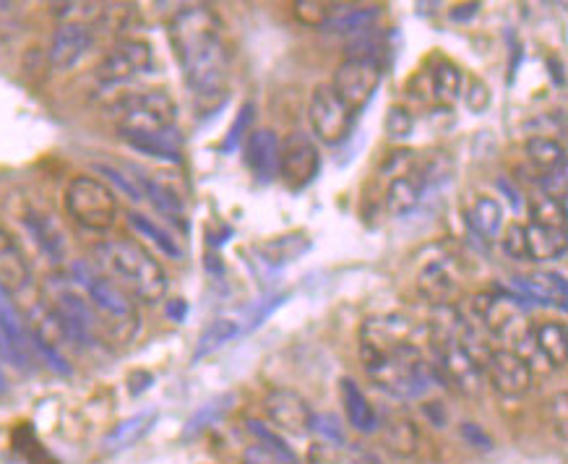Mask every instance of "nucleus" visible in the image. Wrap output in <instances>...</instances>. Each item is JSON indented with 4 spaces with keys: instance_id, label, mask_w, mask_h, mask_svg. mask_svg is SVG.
Instances as JSON below:
<instances>
[{
    "instance_id": "obj_1",
    "label": "nucleus",
    "mask_w": 568,
    "mask_h": 464,
    "mask_svg": "<svg viewBox=\"0 0 568 464\" xmlns=\"http://www.w3.org/2000/svg\"><path fill=\"white\" fill-rule=\"evenodd\" d=\"M169 42L188 90L202 102L223 97L230 84V50L209 9H183L169 24Z\"/></svg>"
},
{
    "instance_id": "obj_2",
    "label": "nucleus",
    "mask_w": 568,
    "mask_h": 464,
    "mask_svg": "<svg viewBox=\"0 0 568 464\" xmlns=\"http://www.w3.org/2000/svg\"><path fill=\"white\" fill-rule=\"evenodd\" d=\"M92 267L115 287H121L131 300L136 298L146 306H154L167 295V275L162 264L134 240L115 238L100 243L94 248Z\"/></svg>"
},
{
    "instance_id": "obj_3",
    "label": "nucleus",
    "mask_w": 568,
    "mask_h": 464,
    "mask_svg": "<svg viewBox=\"0 0 568 464\" xmlns=\"http://www.w3.org/2000/svg\"><path fill=\"white\" fill-rule=\"evenodd\" d=\"M71 285L84 295L94 319H97L100 337L113 342H131L138 331V311L134 300L115 287L107 277H102L92 264H71Z\"/></svg>"
},
{
    "instance_id": "obj_4",
    "label": "nucleus",
    "mask_w": 568,
    "mask_h": 464,
    "mask_svg": "<svg viewBox=\"0 0 568 464\" xmlns=\"http://www.w3.org/2000/svg\"><path fill=\"white\" fill-rule=\"evenodd\" d=\"M365 371L375 381V386L396 396V400H417L423 396L438 375L433 363H427L417 344H407L386 355H373V352H360Z\"/></svg>"
},
{
    "instance_id": "obj_5",
    "label": "nucleus",
    "mask_w": 568,
    "mask_h": 464,
    "mask_svg": "<svg viewBox=\"0 0 568 464\" xmlns=\"http://www.w3.org/2000/svg\"><path fill=\"white\" fill-rule=\"evenodd\" d=\"M469 319L483 323L490 340L504 342V350L519 348L529 340L533 327H529L527 306L516 295H496V292H477L469 298Z\"/></svg>"
},
{
    "instance_id": "obj_6",
    "label": "nucleus",
    "mask_w": 568,
    "mask_h": 464,
    "mask_svg": "<svg viewBox=\"0 0 568 464\" xmlns=\"http://www.w3.org/2000/svg\"><path fill=\"white\" fill-rule=\"evenodd\" d=\"M65 212L86 230L105 233L117 219V198L107 183L76 175L65 188Z\"/></svg>"
},
{
    "instance_id": "obj_7",
    "label": "nucleus",
    "mask_w": 568,
    "mask_h": 464,
    "mask_svg": "<svg viewBox=\"0 0 568 464\" xmlns=\"http://www.w3.org/2000/svg\"><path fill=\"white\" fill-rule=\"evenodd\" d=\"M175 125H178V105L167 92L159 90L128 97L121 105V115H117V131L123 138L154 136L175 128Z\"/></svg>"
},
{
    "instance_id": "obj_8",
    "label": "nucleus",
    "mask_w": 568,
    "mask_h": 464,
    "mask_svg": "<svg viewBox=\"0 0 568 464\" xmlns=\"http://www.w3.org/2000/svg\"><path fill=\"white\" fill-rule=\"evenodd\" d=\"M50 311L61 323L65 340L76 348H94L100 340V327L94 319L90 303L84 300L76 287L61 285L53 290V300H50Z\"/></svg>"
},
{
    "instance_id": "obj_9",
    "label": "nucleus",
    "mask_w": 568,
    "mask_h": 464,
    "mask_svg": "<svg viewBox=\"0 0 568 464\" xmlns=\"http://www.w3.org/2000/svg\"><path fill=\"white\" fill-rule=\"evenodd\" d=\"M383 65L365 61V58H347L337 65L334 81H331V90L339 100L344 102L352 113L368 107V102L375 97L381 81H383Z\"/></svg>"
},
{
    "instance_id": "obj_10",
    "label": "nucleus",
    "mask_w": 568,
    "mask_h": 464,
    "mask_svg": "<svg viewBox=\"0 0 568 464\" xmlns=\"http://www.w3.org/2000/svg\"><path fill=\"white\" fill-rule=\"evenodd\" d=\"M321 154L306 134H290L279 142L277 175L290 190H302L319 178Z\"/></svg>"
},
{
    "instance_id": "obj_11",
    "label": "nucleus",
    "mask_w": 568,
    "mask_h": 464,
    "mask_svg": "<svg viewBox=\"0 0 568 464\" xmlns=\"http://www.w3.org/2000/svg\"><path fill=\"white\" fill-rule=\"evenodd\" d=\"M308 121L319 142L339 144L350 136L355 113L337 97L331 84H319L311 94V105H308Z\"/></svg>"
},
{
    "instance_id": "obj_12",
    "label": "nucleus",
    "mask_w": 568,
    "mask_h": 464,
    "mask_svg": "<svg viewBox=\"0 0 568 464\" xmlns=\"http://www.w3.org/2000/svg\"><path fill=\"white\" fill-rule=\"evenodd\" d=\"M462 264L454 254H435L417 269V292L431 306H454L462 292Z\"/></svg>"
},
{
    "instance_id": "obj_13",
    "label": "nucleus",
    "mask_w": 568,
    "mask_h": 464,
    "mask_svg": "<svg viewBox=\"0 0 568 464\" xmlns=\"http://www.w3.org/2000/svg\"><path fill=\"white\" fill-rule=\"evenodd\" d=\"M444 165H441L438 159L420 162L410 175L389 183L386 190H383V206H386L391 217H407L410 212H415L420 202H423L427 188H431L438 178H444Z\"/></svg>"
},
{
    "instance_id": "obj_14",
    "label": "nucleus",
    "mask_w": 568,
    "mask_h": 464,
    "mask_svg": "<svg viewBox=\"0 0 568 464\" xmlns=\"http://www.w3.org/2000/svg\"><path fill=\"white\" fill-rule=\"evenodd\" d=\"M417 321L407 313H383L373 316L363 323V342L360 352H373V355H386L407 344H417Z\"/></svg>"
},
{
    "instance_id": "obj_15",
    "label": "nucleus",
    "mask_w": 568,
    "mask_h": 464,
    "mask_svg": "<svg viewBox=\"0 0 568 464\" xmlns=\"http://www.w3.org/2000/svg\"><path fill=\"white\" fill-rule=\"evenodd\" d=\"M154 55L149 42L144 40H121L117 45L110 48V53L102 58L97 65V81L105 86L123 84L131 81L138 73H146L152 69Z\"/></svg>"
},
{
    "instance_id": "obj_16",
    "label": "nucleus",
    "mask_w": 568,
    "mask_h": 464,
    "mask_svg": "<svg viewBox=\"0 0 568 464\" xmlns=\"http://www.w3.org/2000/svg\"><path fill=\"white\" fill-rule=\"evenodd\" d=\"M483 373L488 375L493 392L500 396H524L533 389V365L524 360L516 350H493L485 363Z\"/></svg>"
},
{
    "instance_id": "obj_17",
    "label": "nucleus",
    "mask_w": 568,
    "mask_h": 464,
    "mask_svg": "<svg viewBox=\"0 0 568 464\" xmlns=\"http://www.w3.org/2000/svg\"><path fill=\"white\" fill-rule=\"evenodd\" d=\"M0 358L9 360L19 371H27L32 363V340L27 323L3 287H0Z\"/></svg>"
},
{
    "instance_id": "obj_18",
    "label": "nucleus",
    "mask_w": 568,
    "mask_h": 464,
    "mask_svg": "<svg viewBox=\"0 0 568 464\" xmlns=\"http://www.w3.org/2000/svg\"><path fill=\"white\" fill-rule=\"evenodd\" d=\"M264 410L271 420L277 431L292 433V436H302V433L311 431L313 425V410L311 404L292 389H275L264 400Z\"/></svg>"
},
{
    "instance_id": "obj_19",
    "label": "nucleus",
    "mask_w": 568,
    "mask_h": 464,
    "mask_svg": "<svg viewBox=\"0 0 568 464\" xmlns=\"http://www.w3.org/2000/svg\"><path fill=\"white\" fill-rule=\"evenodd\" d=\"M433 350L435 360H438V368L444 371V379L448 384L469 396L479 394V389H483V368L459 348V342H433Z\"/></svg>"
},
{
    "instance_id": "obj_20",
    "label": "nucleus",
    "mask_w": 568,
    "mask_h": 464,
    "mask_svg": "<svg viewBox=\"0 0 568 464\" xmlns=\"http://www.w3.org/2000/svg\"><path fill=\"white\" fill-rule=\"evenodd\" d=\"M94 45V34L90 24L84 21H63L55 29L53 40H50L48 61L55 71H71L81 58L90 53Z\"/></svg>"
},
{
    "instance_id": "obj_21",
    "label": "nucleus",
    "mask_w": 568,
    "mask_h": 464,
    "mask_svg": "<svg viewBox=\"0 0 568 464\" xmlns=\"http://www.w3.org/2000/svg\"><path fill=\"white\" fill-rule=\"evenodd\" d=\"M512 295L521 300L524 306H558L566 308V279L556 271H535L527 277L512 279Z\"/></svg>"
},
{
    "instance_id": "obj_22",
    "label": "nucleus",
    "mask_w": 568,
    "mask_h": 464,
    "mask_svg": "<svg viewBox=\"0 0 568 464\" xmlns=\"http://www.w3.org/2000/svg\"><path fill=\"white\" fill-rule=\"evenodd\" d=\"M32 285V267H29L24 250L9 230L0 227V287L11 295H21Z\"/></svg>"
},
{
    "instance_id": "obj_23",
    "label": "nucleus",
    "mask_w": 568,
    "mask_h": 464,
    "mask_svg": "<svg viewBox=\"0 0 568 464\" xmlns=\"http://www.w3.org/2000/svg\"><path fill=\"white\" fill-rule=\"evenodd\" d=\"M246 162L256 183H271L277 178L279 136L271 128L250 131L246 142Z\"/></svg>"
},
{
    "instance_id": "obj_24",
    "label": "nucleus",
    "mask_w": 568,
    "mask_h": 464,
    "mask_svg": "<svg viewBox=\"0 0 568 464\" xmlns=\"http://www.w3.org/2000/svg\"><path fill=\"white\" fill-rule=\"evenodd\" d=\"M134 173L136 175H131V178H134L138 194L149 198L154 209H157L162 217H167L169 223L186 227V206H183V198L175 194L173 188L165 186L162 181L149 178V175H144L142 171H134Z\"/></svg>"
},
{
    "instance_id": "obj_25",
    "label": "nucleus",
    "mask_w": 568,
    "mask_h": 464,
    "mask_svg": "<svg viewBox=\"0 0 568 464\" xmlns=\"http://www.w3.org/2000/svg\"><path fill=\"white\" fill-rule=\"evenodd\" d=\"M339 396H342V408L347 415V423L360 433H375L379 431V415H375L373 404L368 402V396L355 379H347L339 381Z\"/></svg>"
},
{
    "instance_id": "obj_26",
    "label": "nucleus",
    "mask_w": 568,
    "mask_h": 464,
    "mask_svg": "<svg viewBox=\"0 0 568 464\" xmlns=\"http://www.w3.org/2000/svg\"><path fill=\"white\" fill-rule=\"evenodd\" d=\"M24 227L27 233L32 235L37 248H40L50 261L61 264L65 259V235L53 217L45 215V212L27 209Z\"/></svg>"
},
{
    "instance_id": "obj_27",
    "label": "nucleus",
    "mask_w": 568,
    "mask_h": 464,
    "mask_svg": "<svg viewBox=\"0 0 568 464\" xmlns=\"http://www.w3.org/2000/svg\"><path fill=\"white\" fill-rule=\"evenodd\" d=\"M524 240H527L529 261H558L566 256V230L529 223L524 225Z\"/></svg>"
},
{
    "instance_id": "obj_28",
    "label": "nucleus",
    "mask_w": 568,
    "mask_h": 464,
    "mask_svg": "<svg viewBox=\"0 0 568 464\" xmlns=\"http://www.w3.org/2000/svg\"><path fill=\"white\" fill-rule=\"evenodd\" d=\"M383 446L389 454L400 456V460H412L420 452V429L415 420L396 415L383 423Z\"/></svg>"
},
{
    "instance_id": "obj_29",
    "label": "nucleus",
    "mask_w": 568,
    "mask_h": 464,
    "mask_svg": "<svg viewBox=\"0 0 568 464\" xmlns=\"http://www.w3.org/2000/svg\"><path fill=\"white\" fill-rule=\"evenodd\" d=\"M469 230L483 240H496L500 230H504V206H500L493 196H479L467 212Z\"/></svg>"
},
{
    "instance_id": "obj_30",
    "label": "nucleus",
    "mask_w": 568,
    "mask_h": 464,
    "mask_svg": "<svg viewBox=\"0 0 568 464\" xmlns=\"http://www.w3.org/2000/svg\"><path fill=\"white\" fill-rule=\"evenodd\" d=\"M379 17V6H329V19L321 29L323 32H337V34H350V32H363L371 27V21Z\"/></svg>"
},
{
    "instance_id": "obj_31",
    "label": "nucleus",
    "mask_w": 568,
    "mask_h": 464,
    "mask_svg": "<svg viewBox=\"0 0 568 464\" xmlns=\"http://www.w3.org/2000/svg\"><path fill=\"white\" fill-rule=\"evenodd\" d=\"M125 144L131 149L146 154V157L154 159H167V162H180L183 159V134L175 128L162 131V134L154 136H136V138H125Z\"/></svg>"
},
{
    "instance_id": "obj_32",
    "label": "nucleus",
    "mask_w": 568,
    "mask_h": 464,
    "mask_svg": "<svg viewBox=\"0 0 568 464\" xmlns=\"http://www.w3.org/2000/svg\"><path fill=\"white\" fill-rule=\"evenodd\" d=\"M524 157H527V162L535 167V171H540L543 175H552L564 171L566 152L556 138L533 136L527 138V144H524Z\"/></svg>"
},
{
    "instance_id": "obj_33",
    "label": "nucleus",
    "mask_w": 568,
    "mask_h": 464,
    "mask_svg": "<svg viewBox=\"0 0 568 464\" xmlns=\"http://www.w3.org/2000/svg\"><path fill=\"white\" fill-rule=\"evenodd\" d=\"M535 344L545 360L552 365H564L568 360V329L560 321H545L535 329Z\"/></svg>"
},
{
    "instance_id": "obj_34",
    "label": "nucleus",
    "mask_w": 568,
    "mask_h": 464,
    "mask_svg": "<svg viewBox=\"0 0 568 464\" xmlns=\"http://www.w3.org/2000/svg\"><path fill=\"white\" fill-rule=\"evenodd\" d=\"M246 425H248V433L256 441V446L261 448V452H267L277 464H298V454L287 446V441L277 429L261 423V420H248Z\"/></svg>"
},
{
    "instance_id": "obj_35",
    "label": "nucleus",
    "mask_w": 568,
    "mask_h": 464,
    "mask_svg": "<svg viewBox=\"0 0 568 464\" xmlns=\"http://www.w3.org/2000/svg\"><path fill=\"white\" fill-rule=\"evenodd\" d=\"M154 417H157L154 412H138V415L117 423L113 433L105 439L107 452H123V448L138 444V441L149 433V429L154 425Z\"/></svg>"
},
{
    "instance_id": "obj_36",
    "label": "nucleus",
    "mask_w": 568,
    "mask_h": 464,
    "mask_svg": "<svg viewBox=\"0 0 568 464\" xmlns=\"http://www.w3.org/2000/svg\"><path fill=\"white\" fill-rule=\"evenodd\" d=\"M240 334V323L233 321V319H214L209 327L202 331V337H198V344L194 350V363L198 360L209 358L211 352L223 350L227 342H233L235 337Z\"/></svg>"
},
{
    "instance_id": "obj_37",
    "label": "nucleus",
    "mask_w": 568,
    "mask_h": 464,
    "mask_svg": "<svg viewBox=\"0 0 568 464\" xmlns=\"http://www.w3.org/2000/svg\"><path fill=\"white\" fill-rule=\"evenodd\" d=\"M128 225L134 227V230L142 235V238L154 243V248L162 250V254H165L167 259H173V261H180L183 259V248L178 246V240H175L173 235L165 230V227H159L157 223H154V219L138 215V212H131Z\"/></svg>"
},
{
    "instance_id": "obj_38",
    "label": "nucleus",
    "mask_w": 568,
    "mask_h": 464,
    "mask_svg": "<svg viewBox=\"0 0 568 464\" xmlns=\"http://www.w3.org/2000/svg\"><path fill=\"white\" fill-rule=\"evenodd\" d=\"M308 248H311V243L306 240V235H282V238H271L261 243V246H256L258 254L264 256V261L275 264V267L300 259Z\"/></svg>"
},
{
    "instance_id": "obj_39",
    "label": "nucleus",
    "mask_w": 568,
    "mask_h": 464,
    "mask_svg": "<svg viewBox=\"0 0 568 464\" xmlns=\"http://www.w3.org/2000/svg\"><path fill=\"white\" fill-rule=\"evenodd\" d=\"M462 71L456 69L452 61H438V65L431 71V90L435 94V100L446 102L452 105L454 100L462 97Z\"/></svg>"
},
{
    "instance_id": "obj_40",
    "label": "nucleus",
    "mask_w": 568,
    "mask_h": 464,
    "mask_svg": "<svg viewBox=\"0 0 568 464\" xmlns=\"http://www.w3.org/2000/svg\"><path fill=\"white\" fill-rule=\"evenodd\" d=\"M529 209H533V225L552 227V230H566L564 198L550 196V194H540V196L533 198Z\"/></svg>"
},
{
    "instance_id": "obj_41",
    "label": "nucleus",
    "mask_w": 568,
    "mask_h": 464,
    "mask_svg": "<svg viewBox=\"0 0 568 464\" xmlns=\"http://www.w3.org/2000/svg\"><path fill=\"white\" fill-rule=\"evenodd\" d=\"M420 162H423V159H420L417 152H412V149H394L386 159H383V165H381V171H379V178L386 181V186H389L391 181L410 175L420 165Z\"/></svg>"
},
{
    "instance_id": "obj_42",
    "label": "nucleus",
    "mask_w": 568,
    "mask_h": 464,
    "mask_svg": "<svg viewBox=\"0 0 568 464\" xmlns=\"http://www.w3.org/2000/svg\"><path fill=\"white\" fill-rule=\"evenodd\" d=\"M383 131H386L389 142H407L412 131H415V117H412V113L404 105H391L386 121H383Z\"/></svg>"
},
{
    "instance_id": "obj_43",
    "label": "nucleus",
    "mask_w": 568,
    "mask_h": 464,
    "mask_svg": "<svg viewBox=\"0 0 568 464\" xmlns=\"http://www.w3.org/2000/svg\"><path fill=\"white\" fill-rule=\"evenodd\" d=\"M233 396H223V400H217V402H209V404H204L202 410L196 412L194 417L188 420V429H186V436H194V433H198V431H204V429H209V425H214L217 423V420H223V415L227 412V408H230V402Z\"/></svg>"
},
{
    "instance_id": "obj_44",
    "label": "nucleus",
    "mask_w": 568,
    "mask_h": 464,
    "mask_svg": "<svg viewBox=\"0 0 568 464\" xmlns=\"http://www.w3.org/2000/svg\"><path fill=\"white\" fill-rule=\"evenodd\" d=\"M500 248L512 261H529L527 256V240H524V225L512 223L504 233L498 235Z\"/></svg>"
},
{
    "instance_id": "obj_45",
    "label": "nucleus",
    "mask_w": 568,
    "mask_h": 464,
    "mask_svg": "<svg viewBox=\"0 0 568 464\" xmlns=\"http://www.w3.org/2000/svg\"><path fill=\"white\" fill-rule=\"evenodd\" d=\"M254 113H256L254 102H246V105L240 107L238 117H235V121H233L230 131H227V136H225V142H223V152H225V154H230V152L238 149L240 138L246 136V128H248L250 123H254Z\"/></svg>"
},
{
    "instance_id": "obj_46",
    "label": "nucleus",
    "mask_w": 568,
    "mask_h": 464,
    "mask_svg": "<svg viewBox=\"0 0 568 464\" xmlns=\"http://www.w3.org/2000/svg\"><path fill=\"white\" fill-rule=\"evenodd\" d=\"M295 17L300 19V24L321 29L329 19V3H321V0H300V3H295Z\"/></svg>"
},
{
    "instance_id": "obj_47",
    "label": "nucleus",
    "mask_w": 568,
    "mask_h": 464,
    "mask_svg": "<svg viewBox=\"0 0 568 464\" xmlns=\"http://www.w3.org/2000/svg\"><path fill=\"white\" fill-rule=\"evenodd\" d=\"M464 102L475 115H483L485 110L490 107V86L485 81L472 79L467 84V94H464Z\"/></svg>"
},
{
    "instance_id": "obj_48",
    "label": "nucleus",
    "mask_w": 568,
    "mask_h": 464,
    "mask_svg": "<svg viewBox=\"0 0 568 464\" xmlns=\"http://www.w3.org/2000/svg\"><path fill=\"white\" fill-rule=\"evenodd\" d=\"M311 431H319L321 439L331 441V444H334V446H342L344 444L342 425H339V420L334 415H313Z\"/></svg>"
},
{
    "instance_id": "obj_49",
    "label": "nucleus",
    "mask_w": 568,
    "mask_h": 464,
    "mask_svg": "<svg viewBox=\"0 0 568 464\" xmlns=\"http://www.w3.org/2000/svg\"><path fill=\"white\" fill-rule=\"evenodd\" d=\"M462 439L477 452H490L493 448V439L477 423H462Z\"/></svg>"
},
{
    "instance_id": "obj_50",
    "label": "nucleus",
    "mask_w": 568,
    "mask_h": 464,
    "mask_svg": "<svg viewBox=\"0 0 568 464\" xmlns=\"http://www.w3.org/2000/svg\"><path fill=\"white\" fill-rule=\"evenodd\" d=\"M550 420L556 425L558 436L566 439V425H568V396L566 392H558L556 400L550 402Z\"/></svg>"
},
{
    "instance_id": "obj_51",
    "label": "nucleus",
    "mask_w": 568,
    "mask_h": 464,
    "mask_svg": "<svg viewBox=\"0 0 568 464\" xmlns=\"http://www.w3.org/2000/svg\"><path fill=\"white\" fill-rule=\"evenodd\" d=\"M186 311H188V308H186V303H183V300H173V303L167 306V316H169V319H173V321H183V319H186Z\"/></svg>"
},
{
    "instance_id": "obj_52",
    "label": "nucleus",
    "mask_w": 568,
    "mask_h": 464,
    "mask_svg": "<svg viewBox=\"0 0 568 464\" xmlns=\"http://www.w3.org/2000/svg\"><path fill=\"white\" fill-rule=\"evenodd\" d=\"M456 9H459V11H452V19L464 21V19H472V17H475L479 6H477V3H469V6H456Z\"/></svg>"
},
{
    "instance_id": "obj_53",
    "label": "nucleus",
    "mask_w": 568,
    "mask_h": 464,
    "mask_svg": "<svg viewBox=\"0 0 568 464\" xmlns=\"http://www.w3.org/2000/svg\"><path fill=\"white\" fill-rule=\"evenodd\" d=\"M3 384H6V381H3V373H0V392H3Z\"/></svg>"
}]
</instances>
